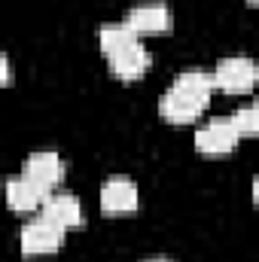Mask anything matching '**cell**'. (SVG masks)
<instances>
[{"label": "cell", "instance_id": "obj_1", "mask_svg": "<svg viewBox=\"0 0 259 262\" xmlns=\"http://www.w3.org/2000/svg\"><path fill=\"white\" fill-rule=\"evenodd\" d=\"M213 79H217V89L226 92V95H244V92H253L259 82V64L247 55H232V58H223L217 70H213Z\"/></svg>", "mask_w": 259, "mask_h": 262}, {"label": "cell", "instance_id": "obj_2", "mask_svg": "<svg viewBox=\"0 0 259 262\" xmlns=\"http://www.w3.org/2000/svg\"><path fill=\"white\" fill-rule=\"evenodd\" d=\"M64 226L46 220L43 213L31 223H25L21 235H18V244H21V253L25 256H49L55 253L61 244H64Z\"/></svg>", "mask_w": 259, "mask_h": 262}, {"label": "cell", "instance_id": "obj_3", "mask_svg": "<svg viewBox=\"0 0 259 262\" xmlns=\"http://www.w3.org/2000/svg\"><path fill=\"white\" fill-rule=\"evenodd\" d=\"M207 104H210L207 98H198V95H192V92H186V89H180V85L171 82V89L159 98V113L168 122L183 125V122H195Z\"/></svg>", "mask_w": 259, "mask_h": 262}, {"label": "cell", "instance_id": "obj_4", "mask_svg": "<svg viewBox=\"0 0 259 262\" xmlns=\"http://www.w3.org/2000/svg\"><path fill=\"white\" fill-rule=\"evenodd\" d=\"M238 140H241V134L235 131L229 116L226 119L223 116L210 119V122H204L195 131V149L204 152V156H226V152H232L238 146Z\"/></svg>", "mask_w": 259, "mask_h": 262}, {"label": "cell", "instance_id": "obj_5", "mask_svg": "<svg viewBox=\"0 0 259 262\" xmlns=\"http://www.w3.org/2000/svg\"><path fill=\"white\" fill-rule=\"evenodd\" d=\"M28 180H34L46 195L55 192L64 180V162L58 152H49V149H40V152H31L28 162H25V171H21Z\"/></svg>", "mask_w": 259, "mask_h": 262}, {"label": "cell", "instance_id": "obj_6", "mask_svg": "<svg viewBox=\"0 0 259 262\" xmlns=\"http://www.w3.org/2000/svg\"><path fill=\"white\" fill-rule=\"evenodd\" d=\"M128 21L137 34H162L171 28V6L162 3V0H146V3H137L128 12Z\"/></svg>", "mask_w": 259, "mask_h": 262}, {"label": "cell", "instance_id": "obj_7", "mask_svg": "<svg viewBox=\"0 0 259 262\" xmlns=\"http://www.w3.org/2000/svg\"><path fill=\"white\" fill-rule=\"evenodd\" d=\"M107 61H110V70H113V76H119V79H140L146 70H149V52H146V46L137 40V43H131L125 49H119V52H113V55H107Z\"/></svg>", "mask_w": 259, "mask_h": 262}, {"label": "cell", "instance_id": "obj_8", "mask_svg": "<svg viewBox=\"0 0 259 262\" xmlns=\"http://www.w3.org/2000/svg\"><path fill=\"white\" fill-rule=\"evenodd\" d=\"M137 207V186L128 177H110L101 186V210L104 213H131Z\"/></svg>", "mask_w": 259, "mask_h": 262}, {"label": "cell", "instance_id": "obj_9", "mask_svg": "<svg viewBox=\"0 0 259 262\" xmlns=\"http://www.w3.org/2000/svg\"><path fill=\"white\" fill-rule=\"evenodd\" d=\"M40 213H43L46 220L64 226V229L82 226V204H79V198L70 195V192H58V189L49 192L46 201H43V207H40Z\"/></svg>", "mask_w": 259, "mask_h": 262}, {"label": "cell", "instance_id": "obj_10", "mask_svg": "<svg viewBox=\"0 0 259 262\" xmlns=\"http://www.w3.org/2000/svg\"><path fill=\"white\" fill-rule=\"evenodd\" d=\"M43 201H46V192H43L34 180H28L25 174L6 180V204H9L12 210H18V213H31V210H40Z\"/></svg>", "mask_w": 259, "mask_h": 262}, {"label": "cell", "instance_id": "obj_11", "mask_svg": "<svg viewBox=\"0 0 259 262\" xmlns=\"http://www.w3.org/2000/svg\"><path fill=\"white\" fill-rule=\"evenodd\" d=\"M137 40H140V34L131 28L128 21H107V25L98 28V43H101L104 55H113V52L125 49V46L137 43Z\"/></svg>", "mask_w": 259, "mask_h": 262}, {"label": "cell", "instance_id": "obj_12", "mask_svg": "<svg viewBox=\"0 0 259 262\" xmlns=\"http://www.w3.org/2000/svg\"><path fill=\"white\" fill-rule=\"evenodd\" d=\"M174 85H180V89L192 92L198 98H207V101H210V95H213V89H217V79H213V73H207V70H183V73H177Z\"/></svg>", "mask_w": 259, "mask_h": 262}, {"label": "cell", "instance_id": "obj_13", "mask_svg": "<svg viewBox=\"0 0 259 262\" xmlns=\"http://www.w3.org/2000/svg\"><path fill=\"white\" fill-rule=\"evenodd\" d=\"M229 119H232V125H235V131L241 137H259V107L256 104L253 107H238Z\"/></svg>", "mask_w": 259, "mask_h": 262}, {"label": "cell", "instance_id": "obj_14", "mask_svg": "<svg viewBox=\"0 0 259 262\" xmlns=\"http://www.w3.org/2000/svg\"><path fill=\"white\" fill-rule=\"evenodd\" d=\"M0 79H3V85L12 82V67H9V58L6 55H0Z\"/></svg>", "mask_w": 259, "mask_h": 262}, {"label": "cell", "instance_id": "obj_15", "mask_svg": "<svg viewBox=\"0 0 259 262\" xmlns=\"http://www.w3.org/2000/svg\"><path fill=\"white\" fill-rule=\"evenodd\" d=\"M253 201H256V207H259V177H253Z\"/></svg>", "mask_w": 259, "mask_h": 262}, {"label": "cell", "instance_id": "obj_16", "mask_svg": "<svg viewBox=\"0 0 259 262\" xmlns=\"http://www.w3.org/2000/svg\"><path fill=\"white\" fill-rule=\"evenodd\" d=\"M146 262H171V259H146Z\"/></svg>", "mask_w": 259, "mask_h": 262}, {"label": "cell", "instance_id": "obj_17", "mask_svg": "<svg viewBox=\"0 0 259 262\" xmlns=\"http://www.w3.org/2000/svg\"><path fill=\"white\" fill-rule=\"evenodd\" d=\"M250 3H259V0H250Z\"/></svg>", "mask_w": 259, "mask_h": 262}, {"label": "cell", "instance_id": "obj_18", "mask_svg": "<svg viewBox=\"0 0 259 262\" xmlns=\"http://www.w3.org/2000/svg\"><path fill=\"white\" fill-rule=\"evenodd\" d=\"M256 107H259V98H256Z\"/></svg>", "mask_w": 259, "mask_h": 262}]
</instances>
